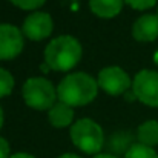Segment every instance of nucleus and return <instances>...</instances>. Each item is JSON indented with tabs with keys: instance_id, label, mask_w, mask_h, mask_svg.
Masks as SVG:
<instances>
[{
	"instance_id": "aec40b11",
	"label": "nucleus",
	"mask_w": 158,
	"mask_h": 158,
	"mask_svg": "<svg viewBox=\"0 0 158 158\" xmlns=\"http://www.w3.org/2000/svg\"><path fill=\"white\" fill-rule=\"evenodd\" d=\"M9 158H35L34 155H29V154H25V152H19V154H14Z\"/></svg>"
},
{
	"instance_id": "a211bd4d",
	"label": "nucleus",
	"mask_w": 158,
	"mask_h": 158,
	"mask_svg": "<svg viewBox=\"0 0 158 158\" xmlns=\"http://www.w3.org/2000/svg\"><path fill=\"white\" fill-rule=\"evenodd\" d=\"M9 143L3 138V137H0V158H9Z\"/></svg>"
},
{
	"instance_id": "6e6552de",
	"label": "nucleus",
	"mask_w": 158,
	"mask_h": 158,
	"mask_svg": "<svg viewBox=\"0 0 158 158\" xmlns=\"http://www.w3.org/2000/svg\"><path fill=\"white\" fill-rule=\"evenodd\" d=\"M23 51V32L9 23H0V60H12Z\"/></svg>"
},
{
	"instance_id": "4be33fe9",
	"label": "nucleus",
	"mask_w": 158,
	"mask_h": 158,
	"mask_svg": "<svg viewBox=\"0 0 158 158\" xmlns=\"http://www.w3.org/2000/svg\"><path fill=\"white\" fill-rule=\"evenodd\" d=\"M94 158H117V157H114L110 154H98V155H95Z\"/></svg>"
},
{
	"instance_id": "9b49d317",
	"label": "nucleus",
	"mask_w": 158,
	"mask_h": 158,
	"mask_svg": "<svg viewBox=\"0 0 158 158\" xmlns=\"http://www.w3.org/2000/svg\"><path fill=\"white\" fill-rule=\"evenodd\" d=\"M124 0H89L91 11L102 19H112L123 9Z\"/></svg>"
},
{
	"instance_id": "f03ea898",
	"label": "nucleus",
	"mask_w": 158,
	"mask_h": 158,
	"mask_svg": "<svg viewBox=\"0 0 158 158\" xmlns=\"http://www.w3.org/2000/svg\"><path fill=\"white\" fill-rule=\"evenodd\" d=\"M81 58V45L72 35H60L52 39L45 48V63L58 71L66 72L72 69Z\"/></svg>"
},
{
	"instance_id": "393cba45",
	"label": "nucleus",
	"mask_w": 158,
	"mask_h": 158,
	"mask_svg": "<svg viewBox=\"0 0 158 158\" xmlns=\"http://www.w3.org/2000/svg\"><path fill=\"white\" fill-rule=\"evenodd\" d=\"M154 60H155V63H157V64H158V52L155 54V57H154Z\"/></svg>"
},
{
	"instance_id": "0eeeda50",
	"label": "nucleus",
	"mask_w": 158,
	"mask_h": 158,
	"mask_svg": "<svg viewBox=\"0 0 158 158\" xmlns=\"http://www.w3.org/2000/svg\"><path fill=\"white\" fill-rule=\"evenodd\" d=\"M54 29L52 17L48 12H32L29 14L22 26V32L25 37H28L32 42H40L43 39H48Z\"/></svg>"
},
{
	"instance_id": "2eb2a0df",
	"label": "nucleus",
	"mask_w": 158,
	"mask_h": 158,
	"mask_svg": "<svg viewBox=\"0 0 158 158\" xmlns=\"http://www.w3.org/2000/svg\"><path fill=\"white\" fill-rule=\"evenodd\" d=\"M12 89H14V77L11 75L9 71L0 68V98L9 95Z\"/></svg>"
},
{
	"instance_id": "f3484780",
	"label": "nucleus",
	"mask_w": 158,
	"mask_h": 158,
	"mask_svg": "<svg viewBox=\"0 0 158 158\" xmlns=\"http://www.w3.org/2000/svg\"><path fill=\"white\" fill-rule=\"evenodd\" d=\"M124 2H126L131 8L143 11V9H149V8H152L158 0H124Z\"/></svg>"
},
{
	"instance_id": "1a4fd4ad",
	"label": "nucleus",
	"mask_w": 158,
	"mask_h": 158,
	"mask_svg": "<svg viewBox=\"0 0 158 158\" xmlns=\"http://www.w3.org/2000/svg\"><path fill=\"white\" fill-rule=\"evenodd\" d=\"M132 35L138 42H154L158 37V15L144 14L134 22Z\"/></svg>"
},
{
	"instance_id": "39448f33",
	"label": "nucleus",
	"mask_w": 158,
	"mask_h": 158,
	"mask_svg": "<svg viewBox=\"0 0 158 158\" xmlns=\"http://www.w3.org/2000/svg\"><path fill=\"white\" fill-rule=\"evenodd\" d=\"M132 91L143 105L158 107V72L149 69L140 71L132 81Z\"/></svg>"
},
{
	"instance_id": "412c9836",
	"label": "nucleus",
	"mask_w": 158,
	"mask_h": 158,
	"mask_svg": "<svg viewBox=\"0 0 158 158\" xmlns=\"http://www.w3.org/2000/svg\"><path fill=\"white\" fill-rule=\"evenodd\" d=\"M58 158H81V157H78L75 154H63V155H60Z\"/></svg>"
},
{
	"instance_id": "4468645a",
	"label": "nucleus",
	"mask_w": 158,
	"mask_h": 158,
	"mask_svg": "<svg viewBox=\"0 0 158 158\" xmlns=\"http://www.w3.org/2000/svg\"><path fill=\"white\" fill-rule=\"evenodd\" d=\"M124 158H158V154L154 151V148H148L144 144H134L127 152Z\"/></svg>"
},
{
	"instance_id": "9d476101",
	"label": "nucleus",
	"mask_w": 158,
	"mask_h": 158,
	"mask_svg": "<svg viewBox=\"0 0 158 158\" xmlns=\"http://www.w3.org/2000/svg\"><path fill=\"white\" fill-rule=\"evenodd\" d=\"M48 118L49 123L54 127H66V126H72L74 123V110L72 107L61 102H57L55 105L48 110Z\"/></svg>"
},
{
	"instance_id": "5701e85b",
	"label": "nucleus",
	"mask_w": 158,
	"mask_h": 158,
	"mask_svg": "<svg viewBox=\"0 0 158 158\" xmlns=\"http://www.w3.org/2000/svg\"><path fill=\"white\" fill-rule=\"evenodd\" d=\"M3 120H5V117H3V109H2V106H0V129H2V126H3Z\"/></svg>"
},
{
	"instance_id": "ddd939ff",
	"label": "nucleus",
	"mask_w": 158,
	"mask_h": 158,
	"mask_svg": "<svg viewBox=\"0 0 158 158\" xmlns=\"http://www.w3.org/2000/svg\"><path fill=\"white\" fill-rule=\"evenodd\" d=\"M132 135L129 132H117L109 140V149L117 154H124L132 148Z\"/></svg>"
},
{
	"instance_id": "423d86ee",
	"label": "nucleus",
	"mask_w": 158,
	"mask_h": 158,
	"mask_svg": "<svg viewBox=\"0 0 158 158\" xmlns=\"http://www.w3.org/2000/svg\"><path fill=\"white\" fill-rule=\"evenodd\" d=\"M97 83H98V88H102L106 94H109V95H121V94H126V92L131 89V86H132L127 72L123 71V69L118 68V66H107V68H103V69L98 72Z\"/></svg>"
},
{
	"instance_id": "b1692460",
	"label": "nucleus",
	"mask_w": 158,
	"mask_h": 158,
	"mask_svg": "<svg viewBox=\"0 0 158 158\" xmlns=\"http://www.w3.org/2000/svg\"><path fill=\"white\" fill-rule=\"evenodd\" d=\"M49 69H51V68L48 66V63H43V64H42V71H43V72H48Z\"/></svg>"
},
{
	"instance_id": "6ab92c4d",
	"label": "nucleus",
	"mask_w": 158,
	"mask_h": 158,
	"mask_svg": "<svg viewBox=\"0 0 158 158\" xmlns=\"http://www.w3.org/2000/svg\"><path fill=\"white\" fill-rule=\"evenodd\" d=\"M124 98H126L127 102H134V100H137V97H135V94H134L132 89H129V91L124 94Z\"/></svg>"
},
{
	"instance_id": "20e7f679",
	"label": "nucleus",
	"mask_w": 158,
	"mask_h": 158,
	"mask_svg": "<svg viewBox=\"0 0 158 158\" xmlns=\"http://www.w3.org/2000/svg\"><path fill=\"white\" fill-rule=\"evenodd\" d=\"M25 103L37 110H49L57 102V88L43 77H32L28 78L22 89Z\"/></svg>"
},
{
	"instance_id": "f8f14e48",
	"label": "nucleus",
	"mask_w": 158,
	"mask_h": 158,
	"mask_svg": "<svg viewBox=\"0 0 158 158\" xmlns=\"http://www.w3.org/2000/svg\"><path fill=\"white\" fill-rule=\"evenodd\" d=\"M140 144H144L148 148H154L158 144V121L157 120H148L143 124L138 126L137 132Z\"/></svg>"
},
{
	"instance_id": "dca6fc26",
	"label": "nucleus",
	"mask_w": 158,
	"mask_h": 158,
	"mask_svg": "<svg viewBox=\"0 0 158 158\" xmlns=\"http://www.w3.org/2000/svg\"><path fill=\"white\" fill-rule=\"evenodd\" d=\"M12 5L22 8V9H37L40 8L46 0H9Z\"/></svg>"
},
{
	"instance_id": "f257e3e1",
	"label": "nucleus",
	"mask_w": 158,
	"mask_h": 158,
	"mask_svg": "<svg viewBox=\"0 0 158 158\" xmlns=\"http://www.w3.org/2000/svg\"><path fill=\"white\" fill-rule=\"evenodd\" d=\"M98 92V83L86 72H74L66 75L57 86L58 102L75 107L89 105Z\"/></svg>"
},
{
	"instance_id": "7ed1b4c3",
	"label": "nucleus",
	"mask_w": 158,
	"mask_h": 158,
	"mask_svg": "<svg viewBox=\"0 0 158 158\" xmlns=\"http://www.w3.org/2000/svg\"><path fill=\"white\" fill-rule=\"evenodd\" d=\"M69 135L77 149L91 155H98L105 143V134L102 126L91 118L77 120L71 126Z\"/></svg>"
}]
</instances>
